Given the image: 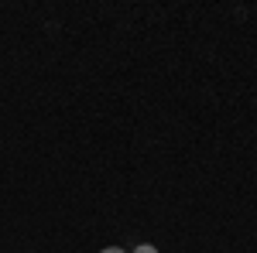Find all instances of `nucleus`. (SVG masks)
Returning a JSON list of instances; mask_svg holds the SVG:
<instances>
[{"instance_id": "f257e3e1", "label": "nucleus", "mask_w": 257, "mask_h": 253, "mask_svg": "<svg viewBox=\"0 0 257 253\" xmlns=\"http://www.w3.org/2000/svg\"><path fill=\"white\" fill-rule=\"evenodd\" d=\"M134 253H158V246H151V243H141V246H134Z\"/></svg>"}, {"instance_id": "f03ea898", "label": "nucleus", "mask_w": 257, "mask_h": 253, "mask_svg": "<svg viewBox=\"0 0 257 253\" xmlns=\"http://www.w3.org/2000/svg\"><path fill=\"white\" fill-rule=\"evenodd\" d=\"M99 253H127V250H120V246H106V250H99Z\"/></svg>"}]
</instances>
